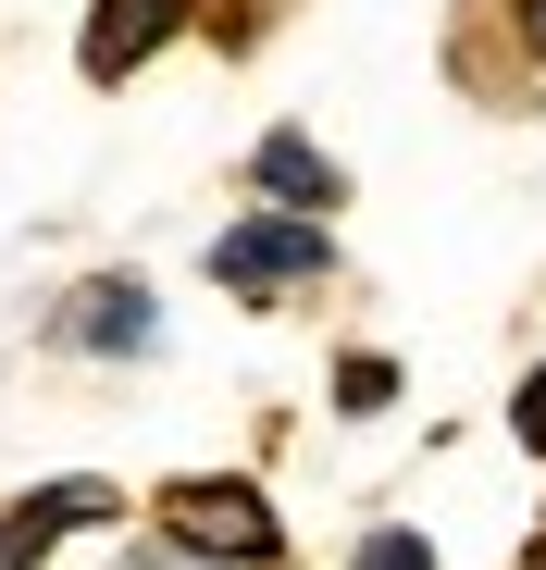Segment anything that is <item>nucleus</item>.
Returning <instances> with one entry per match:
<instances>
[{
	"mask_svg": "<svg viewBox=\"0 0 546 570\" xmlns=\"http://www.w3.org/2000/svg\"><path fill=\"white\" fill-rule=\"evenodd\" d=\"M75 521H113V484H38L13 521H0V570H26V558H50Z\"/></svg>",
	"mask_w": 546,
	"mask_h": 570,
	"instance_id": "7ed1b4c3",
	"label": "nucleus"
},
{
	"mask_svg": "<svg viewBox=\"0 0 546 570\" xmlns=\"http://www.w3.org/2000/svg\"><path fill=\"white\" fill-rule=\"evenodd\" d=\"M348 570H435V546H422V533H373Z\"/></svg>",
	"mask_w": 546,
	"mask_h": 570,
	"instance_id": "0eeeda50",
	"label": "nucleus"
},
{
	"mask_svg": "<svg viewBox=\"0 0 546 570\" xmlns=\"http://www.w3.org/2000/svg\"><path fill=\"white\" fill-rule=\"evenodd\" d=\"M323 261H335L323 212H261V224H224V236H212V273L236 285V298H273V285H299V273H323Z\"/></svg>",
	"mask_w": 546,
	"mask_h": 570,
	"instance_id": "f257e3e1",
	"label": "nucleus"
},
{
	"mask_svg": "<svg viewBox=\"0 0 546 570\" xmlns=\"http://www.w3.org/2000/svg\"><path fill=\"white\" fill-rule=\"evenodd\" d=\"M521 26H534V62H546V0H521Z\"/></svg>",
	"mask_w": 546,
	"mask_h": 570,
	"instance_id": "9d476101",
	"label": "nucleus"
},
{
	"mask_svg": "<svg viewBox=\"0 0 546 570\" xmlns=\"http://www.w3.org/2000/svg\"><path fill=\"white\" fill-rule=\"evenodd\" d=\"M335 397H348V410H386V397H398V372H386V360H348V372H335Z\"/></svg>",
	"mask_w": 546,
	"mask_h": 570,
	"instance_id": "6e6552de",
	"label": "nucleus"
},
{
	"mask_svg": "<svg viewBox=\"0 0 546 570\" xmlns=\"http://www.w3.org/2000/svg\"><path fill=\"white\" fill-rule=\"evenodd\" d=\"M162 521H174V546H199V558H273L286 546L248 484H162Z\"/></svg>",
	"mask_w": 546,
	"mask_h": 570,
	"instance_id": "f03ea898",
	"label": "nucleus"
},
{
	"mask_svg": "<svg viewBox=\"0 0 546 570\" xmlns=\"http://www.w3.org/2000/svg\"><path fill=\"white\" fill-rule=\"evenodd\" d=\"M521 446H546V372L521 385Z\"/></svg>",
	"mask_w": 546,
	"mask_h": 570,
	"instance_id": "1a4fd4ad",
	"label": "nucleus"
},
{
	"mask_svg": "<svg viewBox=\"0 0 546 570\" xmlns=\"http://www.w3.org/2000/svg\"><path fill=\"white\" fill-rule=\"evenodd\" d=\"M199 0H100V26H87V75H125V62H149L174 26H187Z\"/></svg>",
	"mask_w": 546,
	"mask_h": 570,
	"instance_id": "20e7f679",
	"label": "nucleus"
},
{
	"mask_svg": "<svg viewBox=\"0 0 546 570\" xmlns=\"http://www.w3.org/2000/svg\"><path fill=\"white\" fill-rule=\"evenodd\" d=\"M521 570H546V546H534V558H521Z\"/></svg>",
	"mask_w": 546,
	"mask_h": 570,
	"instance_id": "9b49d317",
	"label": "nucleus"
},
{
	"mask_svg": "<svg viewBox=\"0 0 546 570\" xmlns=\"http://www.w3.org/2000/svg\"><path fill=\"white\" fill-rule=\"evenodd\" d=\"M261 186L299 199V212H335V161H323L311 137H261Z\"/></svg>",
	"mask_w": 546,
	"mask_h": 570,
	"instance_id": "423d86ee",
	"label": "nucleus"
},
{
	"mask_svg": "<svg viewBox=\"0 0 546 570\" xmlns=\"http://www.w3.org/2000/svg\"><path fill=\"white\" fill-rule=\"evenodd\" d=\"M62 335H75V347H100V360H113V347L137 360V347H149V285H87Z\"/></svg>",
	"mask_w": 546,
	"mask_h": 570,
	"instance_id": "39448f33",
	"label": "nucleus"
}]
</instances>
